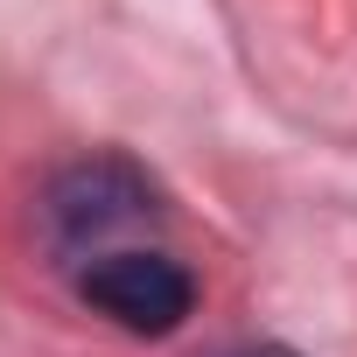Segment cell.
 Listing matches in <instances>:
<instances>
[{
  "mask_svg": "<svg viewBox=\"0 0 357 357\" xmlns=\"http://www.w3.org/2000/svg\"><path fill=\"white\" fill-rule=\"evenodd\" d=\"M147 218H154V183L133 161H119V154H98V161L63 168L50 183V197H43L50 245L70 252V259H84V266L105 259V252H119L112 238L133 231V225H147Z\"/></svg>",
  "mask_w": 357,
  "mask_h": 357,
  "instance_id": "6da1fadb",
  "label": "cell"
},
{
  "mask_svg": "<svg viewBox=\"0 0 357 357\" xmlns=\"http://www.w3.org/2000/svg\"><path fill=\"white\" fill-rule=\"evenodd\" d=\"M77 294L105 322H119L133 336H168V329H183L190 308H197L190 266L168 259V252H147V245H119V252L77 266Z\"/></svg>",
  "mask_w": 357,
  "mask_h": 357,
  "instance_id": "7a4b0ae2",
  "label": "cell"
}]
</instances>
